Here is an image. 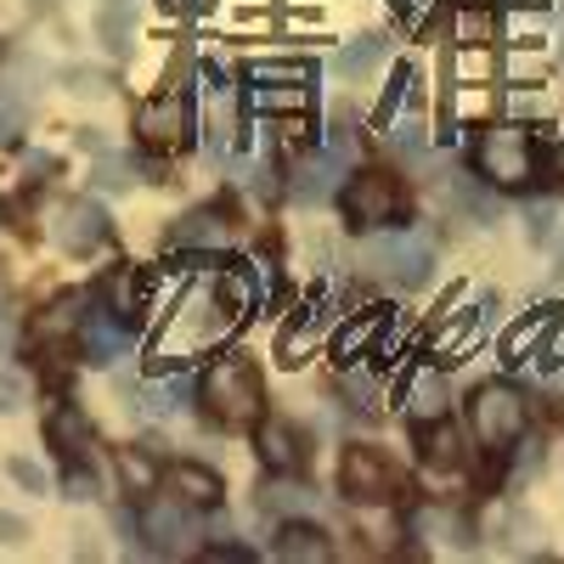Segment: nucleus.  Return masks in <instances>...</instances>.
Wrapping results in <instances>:
<instances>
[{"label":"nucleus","instance_id":"obj_3","mask_svg":"<svg viewBox=\"0 0 564 564\" xmlns=\"http://www.w3.org/2000/svg\"><path fill=\"white\" fill-rule=\"evenodd\" d=\"M468 417H475V435H480L486 452H508L513 441L525 435V423H531L525 401L513 395L508 384H486V390H475V401H468Z\"/></svg>","mask_w":564,"mask_h":564},{"label":"nucleus","instance_id":"obj_5","mask_svg":"<svg viewBox=\"0 0 564 564\" xmlns=\"http://www.w3.org/2000/svg\"><path fill=\"white\" fill-rule=\"evenodd\" d=\"M480 170H486L491 181H502V186L531 181V175H536V141H531L525 130H513V124L486 130V141H480Z\"/></svg>","mask_w":564,"mask_h":564},{"label":"nucleus","instance_id":"obj_6","mask_svg":"<svg viewBox=\"0 0 564 564\" xmlns=\"http://www.w3.org/2000/svg\"><path fill=\"white\" fill-rule=\"evenodd\" d=\"M135 135L148 141V148L170 153V148H186V135H193V108H186L181 90H164V97H153L148 108H141L135 119Z\"/></svg>","mask_w":564,"mask_h":564},{"label":"nucleus","instance_id":"obj_10","mask_svg":"<svg viewBox=\"0 0 564 564\" xmlns=\"http://www.w3.org/2000/svg\"><path fill=\"white\" fill-rule=\"evenodd\" d=\"M119 475H124V486H130V497H148V491H159V468L141 457V452H119Z\"/></svg>","mask_w":564,"mask_h":564},{"label":"nucleus","instance_id":"obj_7","mask_svg":"<svg viewBox=\"0 0 564 564\" xmlns=\"http://www.w3.org/2000/svg\"><path fill=\"white\" fill-rule=\"evenodd\" d=\"M159 491H170L186 508H215L226 497L220 475H215V468H204V463H170L164 475H159Z\"/></svg>","mask_w":564,"mask_h":564},{"label":"nucleus","instance_id":"obj_2","mask_svg":"<svg viewBox=\"0 0 564 564\" xmlns=\"http://www.w3.org/2000/svg\"><path fill=\"white\" fill-rule=\"evenodd\" d=\"M339 491L356 502H395L412 491V480L401 475V463L379 446H350L339 457Z\"/></svg>","mask_w":564,"mask_h":564},{"label":"nucleus","instance_id":"obj_9","mask_svg":"<svg viewBox=\"0 0 564 564\" xmlns=\"http://www.w3.org/2000/svg\"><path fill=\"white\" fill-rule=\"evenodd\" d=\"M260 446H265L271 468H305V441H300V430H289V423H265L260 417Z\"/></svg>","mask_w":564,"mask_h":564},{"label":"nucleus","instance_id":"obj_8","mask_svg":"<svg viewBox=\"0 0 564 564\" xmlns=\"http://www.w3.org/2000/svg\"><path fill=\"white\" fill-rule=\"evenodd\" d=\"M423 463L430 468H463L468 463V446H463V430L452 417H435V423H423Z\"/></svg>","mask_w":564,"mask_h":564},{"label":"nucleus","instance_id":"obj_4","mask_svg":"<svg viewBox=\"0 0 564 564\" xmlns=\"http://www.w3.org/2000/svg\"><path fill=\"white\" fill-rule=\"evenodd\" d=\"M345 215L356 226H395L406 215V186L401 175L390 170H361L350 186H345Z\"/></svg>","mask_w":564,"mask_h":564},{"label":"nucleus","instance_id":"obj_13","mask_svg":"<svg viewBox=\"0 0 564 564\" xmlns=\"http://www.w3.org/2000/svg\"><path fill=\"white\" fill-rule=\"evenodd\" d=\"M282 553H294V558H305V553H327V542H322V531H311V525H294L289 531V542H282Z\"/></svg>","mask_w":564,"mask_h":564},{"label":"nucleus","instance_id":"obj_1","mask_svg":"<svg viewBox=\"0 0 564 564\" xmlns=\"http://www.w3.org/2000/svg\"><path fill=\"white\" fill-rule=\"evenodd\" d=\"M204 412L215 423H226V430H254V423L265 417V390H260L254 361L226 356L220 367H209V379H204Z\"/></svg>","mask_w":564,"mask_h":564},{"label":"nucleus","instance_id":"obj_11","mask_svg":"<svg viewBox=\"0 0 564 564\" xmlns=\"http://www.w3.org/2000/svg\"><path fill=\"white\" fill-rule=\"evenodd\" d=\"M52 441H57L63 457H79V446H85V423H79L74 406H57V412H52Z\"/></svg>","mask_w":564,"mask_h":564},{"label":"nucleus","instance_id":"obj_12","mask_svg":"<svg viewBox=\"0 0 564 564\" xmlns=\"http://www.w3.org/2000/svg\"><path fill=\"white\" fill-rule=\"evenodd\" d=\"M390 316L384 311H367V316H356L350 327H345V339H339V356H356L361 345H372V339H379V327H384Z\"/></svg>","mask_w":564,"mask_h":564}]
</instances>
